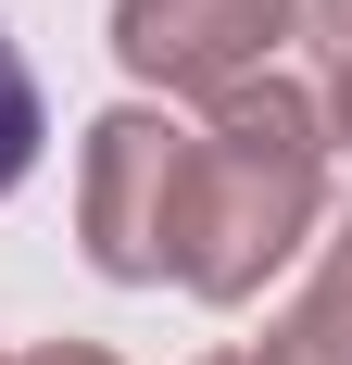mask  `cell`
<instances>
[{"instance_id": "obj_1", "label": "cell", "mask_w": 352, "mask_h": 365, "mask_svg": "<svg viewBox=\"0 0 352 365\" xmlns=\"http://www.w3.org/2000/svg\"><path fill=\"white\" fill-rule=\"evenodd\" d=\"M327 202V113L289 76H239L227 101L189 126V189H176V290L252 302Z\"/></svg>"}, {"instance_id": "obj_2", "label": "cell", "mask_w": 352, "mask_h": 365, "mask_svg": "<svg viewBox=\"0 0 352 365\" xmlns=\"http://www.w3.org/2000/svg\"><path fill=\"white\" fill-rule=\"evenodd\" d=\"M176 189H189V126L151 101L101 113L76 151V240L113 290H164L176 277Z\"/></svg>"}, {"instance_id": "obj_3", "label": "cell", "mask_w": 352, "mask_h": 365, "mask_svg": "<svg viewBox=\"0 0 352 365\" xmlns=\"http://www.w3.org/2000/svg\"><path fill=\"white\" fill-rule=\"evenodd\" d=\"M302 0H113V63L176 101H227L239 76H277Z\"/></svg>"}, {"instance_id": "obj_4", "label": "cell", "mask_w": 352, "mask_h": 365, "mask_svg": "<svg viewBox=\"0 0 352 365\" xmlns=\"http://www.w3.org/2000/svg\"><path fill=\"white\" fill-rule=\"evenodd\" d=\"M252 365H352V227L327 240L315 290H302L277 328H264V353H252Z\"/></svg>"}, {"instance_id": "obj_5", "label": "cell", "mask_w": 352, "mask_h": 365, "mask_svg": "<svg viewBox=\"0 0 352 365\" xmlns=\"http://www.w3.org/2000/svg\"><path fill=\"white\" fill-rule=\"evenodd\" d=\"M38 139H51V101H38V76H26V51L0 38V189L38 164Z\"/></svg>"}, {"instance_id": "obj_6", "label": "cell", "mask_w": 352, "mask_h": 365, "mask_svg": "<svg viewBox=\"0 0 352 365\" xmlns=\"http://www.w3.org/2000/svg\"><path fill=\"white\" fill-rule=\"evenodd\" d=\"M315 113H327V151H352V51H327V101Z\"/></svg>"}, {"instance_id": "obj_7", "label": "cell", "mask_w": 352, "mask_h": 365, "mask_svg": "<svg viewBox=\"0 0 352 365\" xmlns=\"http://www.w3.org/2000/svg\"><path fill=\"white\" fill-rule=\"evenodd\" d=\"M13 365H113V353H101V340H26Z\"/></svg>"}, {"instance_id": "obj_8", "label": "cell", "mask_w": 352, "mask_h": 365, "mask_svg": "<svg viewBox=\"0 0 352 365\" xmlns=\"http://www.w3.org/2000/svg\"><path fill=\"white\" fill-rule=\"evenodd\" d=\"M315 38H327V51H352V0H315Z\"/></svg>"}, {"instance_id": "obj_9", "label": "cell", "mask_w": 352, "mask_h": 365, "mask_svg": "<svg viewBox=\"0 0 352 365\" xmlns=\"http://www.w3.org/2000/svg\"><path fill=\"white\" fill-rule=\"evenodd\" d=\"M202 365H252V353H202Z\"/></svg>"}, {"instance_id": "obj_10", "label": "cell", "mask_w": 352, "mask_h": 365, "mask_svg": "<svg viewBox=\"0 0 352 365\" xmlns=\"http://www.w3.org/2000/svg\"><path fill=\"white\" fill-rule=\"evenodd\" d=\"M0 365H13V353H0Z\"/></svg>"}]
</instances>
